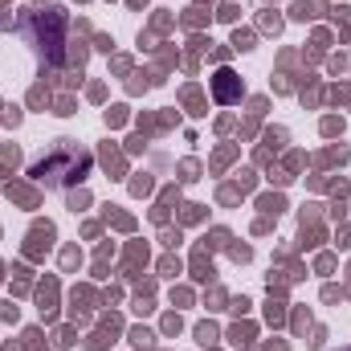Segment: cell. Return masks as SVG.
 <instances>
[{"label":"cell","mask_w":351,"mask_h":351,"mask_svg":"<svg viewBox=\"0 0 351 351\" xmlns=\"http://www.w3.org/2000/svg\"><path fill=\"white\" fill-rule=\"evenodd\" d=\"M213 94H217V102H237V98H241V78H237L233 70H217Z\"/></svg>","instance_id":"7a4b0ae2"},{"label":"cell","mask_w":351,"mask_h":351,"mask_svg":"<svg viewBox=\"0 0 351 351\" xmlns=\"http://www.w3.org/2000/svg\"><path fill=\"white\" fill-rule=\"evenodd\" d=\"M90 168H94V156L86 147H78L74 139H58L49 147V156H41L33 164V176L45 180L49 188H70V184H82L90 176Z\"/></svg>","instance_id":"6da1fadb"}]
</instances>
